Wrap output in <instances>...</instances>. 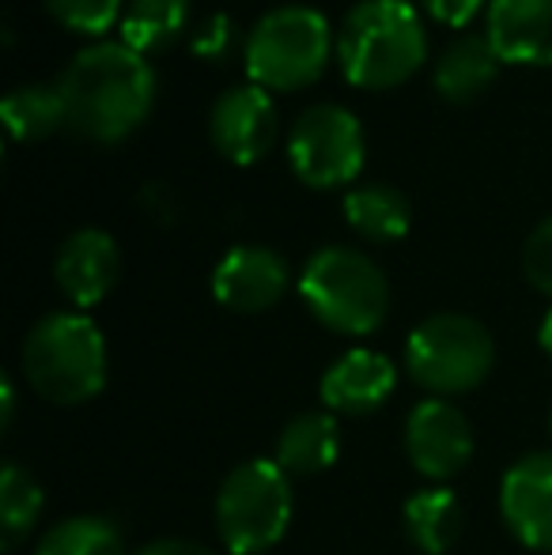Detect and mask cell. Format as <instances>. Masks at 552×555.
<instances>
[{"label":"cell","mask_w":552,"mask_h":555,"mask_svg":"<svg viewBox=\"0 0 552 555\" xmlns=\"http://www.w3.org/2000/svg\"><path fill=\"white\" fill-rule=\"evenodd\" d=\"M65 114L80 137L118 144L144 125L155 106V73L126 42H95L80 50L57 80Z\"/></svg>","instance_id":"6da1fadb"},{"label":"cell","mask_w":552,"mask_h":555,"mask_svg":"<svg viewBox=\"0 0 552 555\" xmlns=\"http://www.w3.org/2000/svg\"><path fill=\"white\" fill-rule=\"evenodd\" d=\"M424 57L427 30L409 0H360L341 20L337 65L352 88H401L420 73Z\"/></svg>","instance_id":"7a4b0ae2"},{"label":"cell","mask_w":552,"mask_h":555,"mask_svg":"<svg viewBox=\"0 0 552 555\" xmlns=\"http://www.w3.org/2000/svg\"><path fill=\"white\" fill-rule=\"evenodd\" d=\"M23 374L50 404H84L106 386V340L80 310H57L30 325L23 340Z\"/></svg>","instance_id":"3957f363"},{"label":"cell","mask_w":552,"mask_h":555,"mask_svg":"<svg viewBox=\"0 0 552 555\" xmlns=\"http://www.w3.org/2000/svg\"><path fill=\"white\" fill-rule=\"evenodd\" d=\"M299 295L314 322L341 336H371L390 314V280L368 254L325 246L303 264Z\"/></svg>","instance_id":"277c9868"},{"label":"cell","mask_w":552,"mask_h":555,"mask_svg":"<svg viewBox=\"0 0 552 555\" xmlns=\"http://www.w3.org/2000/svg\"><path fill=\"white\" fill-rule=\"evenodd\" d=\"M337 53L330 20L318 8L284 4L266 12L243 42V65L251 83L273 91H299L322 80Z\"/></svg>","instance_id":"5b68a950"},{"label":"cell","mask_w":552,"mask_h":555,"mask_svg":"<svg viewBox=\"0 0 552 555\" xmlns=\"http://www.w3.org/2000/svg\"><path fill=\"white\" fill-rule=\"evenodd\" d=\"M292 521V476L269 457H251L216 491V533L231 555L269 552Z\"/></svg>","instance_id":"8992f818"},{"label":"cell","mask_w":552,"mask_h":555,"mask_svg":"<svg viewBox=\"0 0 552 555\" xmlns=\"http://www.w3.org/2000/svg\"><path fill=\"white\" fill-rule=\"evenodd\" d=\"M496 366L492 333L470 314H432L409 333L406 371L435 397H458L477 389Z\"/></svg>","instance_id":"52a82bcc"},{"label":"cell","mask_w":552,"mask_h":555,"mask_svg":"<svg viewBox=\"0 0 552 555\" xmlns=\"http://www.w3.org/2000/svg\"><path fill=\"white\" fill-rule=\"evenodd\" d=\"M287 159L295 178L310 190H337L356 182L368 163V137L360 117L333 103L303 111L287 137Z\"/></svg>","instance_id":"ba28073f"},{"label":"cell","mask_w":552,"mask_h":555,"mask_svg":"<svg viewBox=\"0 0 552 555\" xmlns=\"http://www.w3.org/2000/svg\"><path fill=\"white\" fill-rule=\"evenodd\" d=\"M208 137L216 152L235 167H254L277 144V106L273 95L258 83L228 88L208 111Z\"/></svg>","instance_id":"9c48e42d"},{"label":"cell","mask_w":552,"mask_h":555,"mask_svg":"<svg viewBox=\"0 0 552 555\" xmlns=\"http://www.w3.org/2000/svg\"><path fill=\"white\" fill-rule=\"evenodd\" d=\"M406 453L427 480L442 483L458 476L473 457V427L465 412L442 397L420 401L406 420Z\"/></svg>","instance_id":"30bf717a"},{"label":"cell","mask_w":552,"mask_h":555,"mask_svg":"<svg viewBox=\"0 0 552 555\" xmlns=\"http://www.w3.org/2000/svg\"><path fill=\"white\" fill-rule=\"evenodd\" d=\"M292 272L287 261L269 246H235L220 257L213 272V295L235 314H261L284 299Z\"/></svg>","instance_id":"8fae6325"},{"label":"cell","mask_w":552,"mask_h":555,"mask_svg":"<svg viewBox=\"0 0 552 555\" xmlns=\"http://www.w3.org/2000/svg\"><path fill=\"white\" fill-rule=\"evenodd\" d=\"M121 276V249L99 227L73 231L53 257V280L76 310H91L114 292Z\"/></svg>","instance_id":"7c38bea8"},{"label":"cell","mask_w":552,"mask_h":555,"mask_svg":"<svg viewBox=\"0 0 552 555\" xmlns=\"http://www.w3.org/2000/svg\"><path fill=\"white\" fill-rule=\"evenodd\" d=\"M500 514L534 552H552V450L526 453L500 483Z\"/></svg>","instance_id":"4fadbf2b"},{"label":"cell","mask_w":552,"mask_h":555,"mask_svg":"<svg viewBox=\"0 0 552 555\" xmlns=\"http://www.w3.org/2000/svg\"><path fill=\"white\" fill-rule=\"evenodd\" d=\"M394 386H398V371L383 351L352 348L337 363H330L318 397L333 416H368L390 401Z\"/></svg>","instance_id":"5bb4252c"},{"label":"cell","mask_w":552,"mask_h":555,"mask_svg":"<svg viewBox=\"0 0 552 555\" xmlns=\"http://www.w3.org/2000/svg\"><path fill=\"white\" fill-rule=\"evenodd\" d=\"M485 38L500 65L552 68V0H492Z\"/></svg>","instance_id":"9a60e30c"},{"label":"cell","mask_w":552,"mask_h":555,"mask_svg":"<svg viewBox=\"0 0 552 555\" xmlns=\"http://www.w3.org/2000/svg\"><path fill=\"white\" fill-rule=\"evenodd\" d=\"M496 73H500V57L488 46V38L465 35L439 53L432 83L439 91V99H447V103H473V99L492 88Z\"/></svg>","instance_id":"2e32d148"},{"label":"cell","mask_w":552,"mask_h":555,"mask_svg":"<svg viewBox=\"0 0 552 555\" xmlns=\"http://www.w3.org/2000/svg\"><path fill=\"white\" fill-rule=\"evenodd\" d=\"M337 453H341V427L333 412H303L277 439V465L287 476L325 473L337 461Z\"/></svg>","instance_id":"e0dca14e"},{"label":"cell","mask_w":552,"mask_h":555,"mask_svg":"<svg viewBox=\"0 0 552 555\" xmlns=\"http://www.w3.org/2000/svg\"><path fill=\"white\" fill-rule=\"evenodd\" d=\"M406 537L413 541L416 552L424 555H442L454 548V541L462 537V503L450 488H424L406 503Z\"/></svg>","instance_id":"ac0fdd59"},{"label":"cell","mask_w":552,"mask_h":555,"mask_svg":"<svg viewBox=\"0 0 552 555\" xmlns=\"http://www.w3.org/2000/svg\"><path fill=\"white\" fill-rule=\"evenodd\" d=\"M345 220L368 242H398L413 227V208L394 185H356L345 197Z\"/></svg>","instance_id":"d6986e66"},{"label":"cell","mask_w":552,"mask_h":555,"mask_svg":"<svg viewBox=\"0 0 552 555\" xmlns=\"http://www.w3.org/2000/svg\"><path fill=\"white\" fill-rule=\"evenodd\" d=\"M190 27V0H129L121 15V42L140 57L167 53Z\"/></svg>","instance_id":"ffe728a7"},{"label":"cell","mask_w":552,"mask_h":555,"mask_svg":"<svg viewBox=\"0 0 552 555\" xmlns=\"http://www.w3.org/2000/svg\"><path fill=\"white\" fill-rule=\"evenodd\" d=\"M0 117H4L12 140H23V144L46 140L61 125H68L57 83H23V88L8 91L4 103H0Z\"/></svg>","instance_id":"44dd1931"},{"label":"cell","mask_w":552,"mask_h":555,"mask_svg":"<svg viewBox=\"0 0 552 555\" xmlns=\"http://www.w3.org/2000/svg\"><path fill=\"white\" fill-rule=\"evenodd\" d=\"M46 495L38 480L20 465H4L0 473V548L15 552L42 518Z\"/></svg>","instance_id":"7402d4cb"},{"label":"cell","mask_w":552,"mask_h":555,"mask_svg":"<svg viewBox=\"0 0 552 555\" xmlns=\"http://www.w3.org/2000/svg\"><path fill=\"white\" fill-rule=\"evenodd\" d=\"M35 555H126L121 529L99 514H76L50 529L38 541Z\"/></svg>","instance_id":"603a6c76"},{"label":"cell","mask_w":552,"mask_h":555,"mask_svg":"<svg viewBox=\"0 0 552 555\" xmlns=\"http://www.w3.org/2000/svg\"><path fill=\"white\" fill-rule=\"evenodd\" d=\"M42 4L65 30H76V35L88 38L106 35L126 15L121 0H42Z\"/></svg>","instance_id":"cb8c5ba5"},{"label":"cell","mask_w":552,"mask_h":555,"mask_svg":"<svg viewBox=\"0 0 552 555\" xmlns=\"http://www.w3.org/2000/svg\"><path fill=\"white\" fill-rule=\"evenodd\" d=\"M239 42V30L228 12H213L190 30V50L201 61H223Z\"/></svg>","instance_id":"d4e9b609"},{"label":"cell","mask_w":552,"mask_h":555,"mask_svg":"<svg viewBox=\"0 0 552 555\" xmlns=\"http://www.w3.org/2000/svg\"><path fill=\"white\" fill-rule=\"evenodd\" d=\"M523 272L541 295H549V299H552V216L534 227L530 238H526Z\"/></svg>","instance_id":"484cf974"},{"label":"cell","mask_w":552,"mask_h":555,"mask_svg":"<svg viewBox=\"0 0 552 555\" xmlns=\"http://www.w3.org/2000/svg\"><path fill=\"white\" fill-rule=\"evenodd\" d=\"M485 4H492V0H420V8H424L432 20L447 23V27H465Z\"/></svg>","instance_id":"4316f807"},{"label":"cell","mask_w":552,"mask_h":555,"mask_svg":"<svg viewBox=\"0 0 552 555\" xmlns=\"http://www.w3.org/2000/svg\"><path fill=\"white\" fill-rule=\"evenodd\" d=\"M137 555H216L208 552L205 544H193V541H178V537H167V541H155V544H144Z\"/></svg>","instance_id":"83f0119b"},{"label":"cell","mask_w":552,"mask_h":555,"mask_svg":"<svg viewBox=\"0 0 552 555\" xmlns=\"http://www.w3.org/2000/svg\"><path fill=\"white\" fill-rule=\"evenodd\" d=\"M0 409H4V416H0V427H12V412H15V386H12V374H4L0 378Z\"/></svg>","instance_id":"f1b7e54d"},{"label":"cell","mask_w":552,"mask_h":555,"mask_svg":"<svg viewBox=\"0 0 552 555\" xmlns=\"http://www.w3.org/2000/svg\"><path fill=\"white\" fill-rule=\"evenodd\" d=\"M541 348H545L549 356H552V310L545 314V322H541Z\"/></svg>","instance_id":"f546056e"}]
</instances>
